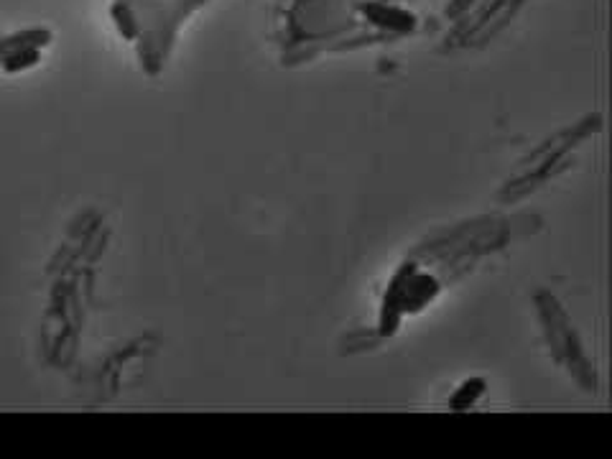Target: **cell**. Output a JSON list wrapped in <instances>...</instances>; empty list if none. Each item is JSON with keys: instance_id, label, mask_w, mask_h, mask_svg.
<instances>
[{"instance_id": "cell-1", "label": "cell", "mask_w": 612, "mask_h": 459, "mask_svg": "<svg viewBox=\"0 0 612 459\" xmlns=\"http://www.w3.org/2000/svg\"><path fill=\"white\" fill-rule=\"evenodd\" d=\"M207 0H115L113 16L125 36L141 49L143 67L161 69L184 18Z\"/></svg>"}, {"instance_id": "cell-2", "label": "cell", "mask_w": 612, "mask_h": 459, "mask_svg": "<svg viewBox=\"0 0 612 459\" xmlns=\"http://www.w3.org/2000/svg\"><path fill=\"white\" fill-rule=\"evenodd\" d=\"M51 41V31L46 29H26L21 34L6 36L3 41V67L6 72H18V69H29L39 62L41 46Z\"/></svg>"}, {"instance_id": "cell-3", "label": "cell", "mask_w": 612, "mask_h": 459, "mask_svg": "<svg viewBox=\"0 0 612 459\" xmlns=\"http://www.w3.org/2000/svg\"><path fill=\"white\" fill-rule=\"evenodd\" d=\"M482 393H485V380L482 378L465 380V383L457 388V393L452 396L449 406H452L454 411H465V408L475 406V401L482 396Z\"/></svg>"}]
</instances>
